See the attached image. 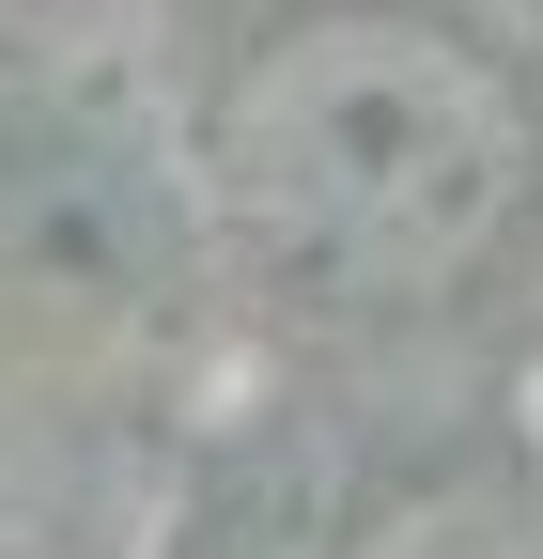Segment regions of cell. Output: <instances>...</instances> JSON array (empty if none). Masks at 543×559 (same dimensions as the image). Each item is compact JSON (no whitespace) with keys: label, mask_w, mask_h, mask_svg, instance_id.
<instances>
[{"label":"cell","mask_w":543,"mask_h":559,"mask_svg":"<svg viewBox=\"0 0 543 559\" xmlns=\"http://www.w3.org/2000/svg\"><path fill=\"white\" fill-rule=\"evenodd\" d=\"M202 171L233 234L311 296H450L512 234L543 140L466 32L358 0V16H295L233 62Z\"/></svg>","instance_id":"1"},{"label":"cell","mask_w":543,"mask_h":559,"mask_svg":"<svg viewBox=\"0 0 543 559\" xmlns=\"http://www.w3.org/2000/svg\"><path fill=\"white\" fill-rule=\"evenodd\" d=\"M342 559H543V498L528 481H420V498H388Z\"/></svg>","instance_id":"2"}]
</instances>
